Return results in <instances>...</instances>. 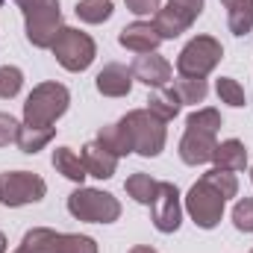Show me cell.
<instances>
[{
  "mask_svg": "<svg viewBox=\"0 0 253 253\" xmlns=\"http://www.w3.org/2000/svg\"><path fill=\"white\" fill-rule=\"evenodd\" d=\"M221 129V112L218 109H197L186 121V132L180 138V159L186 165H206L212 162V153L218 147L215 135Z\"/></svg>",
  "mask_w": 253,
  "mask_h": 253,
  "instance_id": "cell-1",
  "label": "cell"
},
{
  "mask_svg": "<svg viewBox=\"0 0 253 253\" xmlns=\"http://www.w3.org/2000/svg\"><path fill=\"white\" fill-rule=\"evenodd\" d=\"M71 94L62 83H42L30 91L24 103V124L33 126H53L68 112Z\"/></svg>",
  "mask_w": 253,
  "mask_h": 253,
  "instance_id": "cell-2",
  "label": "cell"
},
{
  "mask_svg": "<svg viewBox=\"0 0 253 253\" xmlns=\"http://www.w3.org/2000/svg\"><path fill=\"white\" fill-rule=\"evenodd\" d=\"M24 21H27V39L36 47H53L59 30H62V12L59 0H18Z\"/></svg>",
  "mask_w": 253,
  "mask_h": 253,
  "instance_id": "cell-3",
  "label": "cell"
},
{
  "mask_svg": "<svg viewBox=\"0 0 253 253\" xmlns=\"http://www.w3.org/2000/svg\"><path fill=\"white\" fill-rule=\"evenodd\" d=\"M18 253H97L94 239L77 233H56L47 227H36L21 239Z\"/></svg>",
  "mask_w": 253,
  "mask_h": 253,
  "instance_id": "cell-4",
  "label": "cell"
},
{
  "mask_svg": "<svg viewBox=\"0 0 253 253\" xmlns=\"http://www.w3.org/2000/svg\"><path fill=\"white\" fill-rule=\"evenodd\" d=\"M121 124L129 132L132 150L141 156H159L165 147V121L156 118L150 109H132L121 118Z\"/></svg>",
  "mask_w": 253,
  "mask_h": 253,
  "instance_id": "cell-5",
  "label": "cell"
},
{
  "mask_svg": "<svg viewBox=\"0 0 253 253\" xmlns=\"http://www.w3.org/2000/svg\"><path fill=\"white\" fill-rule=\"evenodd\" d=\"M68 212L77 221H88V224H112L121 215V203L118 197H112L109 191L97 189H80L68 197Z\"/></svg>",
  "mask_w": 253,
  "mask_h": 253,
  "instance_id": "cell-6",
  "label": "cell"
},
{
  "mask_svg": "<svg viewBox=\"0 0 253 253\" xmlns=\"http://www.w3.org/2000/svg\"><path fill=\"white\" fill-rule=\"evenodd\" d=\"M53 56L56 62L62 65L65 71H85L88 65L94 62L97 56V47H94V39L88 33H80L74 27H62L56 42H53Z\"/></svg>",
  "mask_w": 253,
  "mask_h": 253,
  "instance_id": "cell-7",
  "label": "cell"
},
{
  "mask_svg": "<svg viewBox=\"0 0 253 253\" xmlns=\"http://www.w3.org/2000/svg\"><path fill=\"white\" fill-rule=\"evenodd\" d=\"M224 47L218 39L212 36H197L180 50L177 56V71L180 77H206L209 71H215V65L221 62Z\"/></svg>",
  "mask_w": 253,
  "mask_h": 253,
  "instance_id": "cell-8",
  "label": "cell"
},
{
  "mask_svg": "<svg viewBox=\"0 0 253 253\" xmlns=\"http://www.w3.org/2000/svg\"><path fill=\"white\" fill-rule=\"evenodd\" d=\"M44 194H47V183L33 171H6V174H0V203H6V206L39 203Z\"/></svg>",
  "mask_w": 253,
  "mask_h": 253,
  "instance_id": "cell-9",
  "label": "cell"
},
{
  "mask_svg": "<svg viewBox=\"0 0 253 253\" xmlns=\"http://www.w3.org/2000/svg\"><path fill=\"white\" fill-rule=\"evenodd\" d=\"M200 12H203V0H168L153 15V27L162 36V42L165 39H177L180 33H186L200 18Z\"/></svg>",
  "mask_w": 253,
  "mask_h": 253,
  "instance_id": "cell-10",
  "label": "cell"
},
{
  "mask_svg": "<svg viewBox=\"0 0 253 253\" xmlns=\"http://www.w3.org/2000/svg\"><path fill=\"white\" fill-rule=\"evenodd\" d=\"M186 209H189V215L194 218L197 227L212 230V227L221 221V215H224V194L215 189V186H209V183L200 177V180L189 189Z\"/></svg>",
  "mask_w": 253,
  "mask_h": 253,
  "instance_id": "cell-11",
  "label": "cell"
},
{
  "mask_svg": "<svg viewBox=\"0 0 253 253\" xmlns=\"http://www.w3.org/2000/svg\"><path fill=\"white\" fill-rule=\"evenodd\" d=\"M150 218H153V227L159 233H174L183 221V209H180V191L174 183H159L156 197L150 203Z\"/></svg>",
  "mask_w": 253,
  "mask_h": 253,
  "instance_id": "cell-12",
  "label": "cell"
},
{
  "mask_svg": "<svg viewBox=\"0 0 253 253\" xmlns=\"http://www.w3.org/2000/svg\"><path fill=\"white\" fill-rule=\"evenodd\" d=\"M118 42H121V47L141 56V53H156V47L162 44V36L156 33V27L150 21H132L118 33Z\"/></svg>",
  "mask_w": 253,
  "mask_h": 253,
  "instance_id": "cell-13",
  "label": "cell"
},
{
  "mask_svg": "<svg viewBox=\"0 0 253 253\" xmlns=\"http://www.w3.org/2000/svg\"><path fill=\"white\" fill-rule=\"evenodd\" d=\"M132 80H141L147 88H162L171 80V62L159 53H141L132 62Z\"/></svg>",
  "mask_w": 253,
  "mask_h": 253,
  "instance_id": "cell-14",
  "label": "cell"
},
{
  "mask_svg": "<svg viewBox=\"0 0 253 253\" xmlns=\"http://www.w3.org/2000/svg\"><path fill=\"white\" fill-rule=\"evenodd\" d=\"M83 165L88 171V177H97V180H109L115 177V168H118V156L112 150H106L100 141H88L83 147Z\"/></svg>",
  "mask_w": 253,
  "mask_h": 253,
  "instance_id": "cell-15",
  "label": "cell"
},
{
  "mask_svg": "<svg viewBox=\"0 0 253 253\" xmlns=\"http://www.w3.org/2000/svg\"><path fill=\"white\" fill-rule=\"evenodd\" d=\"M129 88H132V71L124 65L112 62L97 74V91L106 97H124L129 94Z\"/></svg>",
  "mask_w": 253,
  "mask_h": 253,
  "instance_id": "cell-16",
  "label": "cell"
},
{
  "mask_svg": "<svg viewBox=\"0 0 253 253\" xmlns=\"http://www.w3.org/2000/svg\"><path fill=\"white\" fill-rule=\"evenodd\" d=\"M212 162H215V168H224V171H245L248 150H245V144L239 138H227V141H221L215 147Z\"/></svg>",
  "mask_w": 253,
  "mask_h": 253,
  "instance_id": "cell-17",
  "label": "cell"
},
{
  "mask_svg": "<svg viewBox=\"0 0 253 253\" xmlns=\"http://www.w3.org/2000/svg\"><path fill=\"white\" fill-rule=\"evenodd\" d=\"M53 168L62 174L65 180L80 183V186H83V180L88 177V171H85V165H83V156L74 153L71 147H56V150H53Z\"/></svg>",
  "mask_w": 253,
  "mask_h": 253,
  "instance_id": "cell-18",
  "label": "cell"
},
{
  "mask_svg": "<svg viewBox=\"0 0 253 253\" xmlns=\"http://www.w3.org/2000/svg\"><path fill=\"white\" fill-rule=\"evenodd\" d=\"M227 6V24L233 36H248L253 30V0H221Z\"/></svg>",
  "mask_w": 253,
  "mask_h": 253,
  "instance_id": "cell-19",
  "label": "cell"
},
{
  "mask_svg": "<svg viewBox=\"0 0 253 253\" xmlns=\"http://www.w3.org/2000/svg\"><path fill=\"white\" fill-rule=\"evenodd\" d=\"M180 106H183V103H180V97L174 94V88H156V91L147 97V109H150L156 118H162L165 124L180 115Z\"/></svg>",
  "mask_w": 253,
  "mask_h": 253,
  "instance_id": "cell-20",
  "label": "cell"
},
{
  "mask_svg": "<svg viewBox=\"0 0 253 253\" xmlns=\"http://www.w3.org/2000/svg\"><path fill=\"white\" fill-rule=\"evenodd\" d=\"M97 141L106 147V150H112L118 159L126 156V153H132V141H129V132H126V126L118 121V124H106L100 126V132H97Z\"/></svg>",
  "mask_w": 253,
  "mask_h": 253,
  "instance_id": "cell-21",
  "label": "cell"
},
{
  "mask_svg": "<svg viewBox=\"0 0 253 253\" xmlns=\"http://www.w3.org/2000/svg\"><path fill=\"white\" fill-rule=\"evenodd\" d=\"M53 126H33V124H24L18 129V138H15V144L24 150V153H39L42 147H47L50 144V138H53Z\"/></svg>",
  "mask_w": 253,
  "mask_h": 253,
  "instance_id": "cell-22",
  "label": "cell"
},
{
  "mask_svg": "<svg viewBox=\"0 0 253 253\" xmlns=\"http://www.w3.org/2000/svg\"><path fill=\"white\" fill-rule=\"evenodd\" d=\"M174 94L180 97V103H189V106H197L206 100L209 94V85L203 77H177L174 80Z\"/></svg>",
  "mask_w": 253,
  "mask_h": 253,
  "instance_id": "cell-23",
  "label": "cell"
},
{
  "mask_svg": "<svg viewBox=\"0 0 253 253\" xmlns=\"http://www.w3.org/2000/svg\"><path fill=\"white\" fill-rule=\"evenodd\" d=\"M124 189H126V194L135 200V203H141V206H150L153 203V197H156V189H159V183L150 177V174H132L129 180L124 183Z\"/></svg>",
  "mask_w": 253,
  "mask_h": 253,
  "instance_id": "cell-24",
  "label": "cell"
},
{
  "mask_svg": "<svg viewBox=\"0 0 253 253\" xmlns=\"http://www.w3.org/2000/svg\"><path fill=\"white\" fill-rule=\"evenodd\" d=\"M77 18L85 24H103L112 18V0H80L77 3Z\"/></svg>",
  "mask_w": 253,
  "mask_h": 253,
  "instance_id": "cell-25",
  "label": "cell"
},
{
  "mask_svg": "<svg viewBox=\"0 0 253 253\" xmlns=\"http://www.w3.org/2000/svg\"><path fill=\"white\" fill-rule=\"evenodd\" d=\"M203 180H206L209 186H215V189L221 191V194H224V200L239 194V180H236V174H233V171L212 168V171H206V174H203Z\"/></svg>",
  "mask_w": 253,
  "mask_h": 253,
  "instance_id": "cell-26",
  "label": "cell"
},
{
  "mask_svg": "<svg viewBox=\"0 0 253 253\" xmlns=\"http://www.w3.org/2000/svg\"><path fill=\"white\" fill-rule=\"evenodd\" d=\"M21 85H24L21 68H15V65H0V97H3V100L15 97V94L21 91Z\"/></svg>",
  "mask_w": 253,
  "mask_h": 253,
  "instance_id": "cell-27",
  "label": "cell"
},
{
  "mask_svg": "<svg viewBox=\"0 0 253 253\" xmlns=\"http://www.w3.org/2000/svg\"><path fill=\"white\" fill-rule=\"evenodd\" d=\"M215 91L221 97V103H230V106H245V88L233 80V77H221L215 83Z\"/></svg>",
  "mask_w": 253,
  "mask_h": 253,
  "instance_id": "cell-28",
  "label": "cell"
},
{
  "mask_svg": "<svg viewBox=\"0 0 253 253\" xmlns=\"http://www.w3.org/2000/svg\"><path fill=\"white\" fill-rule=\"evenodd\" d=\"M233 224L242 233H253V197H242L233 209Z\"/></svg>",
  "mask_w": 253,
  "mask_h": 253,
  "instance_id": "cell-29",
  "label": "cell"
},
{
  "mask_svg": "<svg viewBox=\"0 0 253 253\" xmlns=\"http://www.w3.org/2000/svg\"><path fill=\"white\" fill-rule=\"evenodd\" d=\"M18 129H21V124H18V121H15L12 115L0 112V147L12 144V141L18 138Z\"/></svg>",
  "mask_w": 253,
  "mask_h": 253,
  "instance_id": "cell-30",
  "label": "cell"
},
{
  "mask_svg": "<svg viewBox=\"0 0 253 253\" xmlns=\"http://www.w3.org/2000/svg\"><path fill=\"white\" fill-rule=\"evenodd\" d=\"M124 3H126V9L135 12V15H156L162 0H124Z\"/></svg>",
  "mask_w": 253,
  "mask_h": 253,
  "instance_id": "cell-31",
  "label": "cell"
},
{
  "mask_svg": "<svg viewBox=\"0 0 253 253\" xmlns=\"http://www.w3.org/2000/svg\"><path fill=\"white\" fill-rule=\"evenodd\" d=\"M129 253H156L153 248H147V245H138V248H132Z\"/></svg>",
  "mask_w": 253,
  "mask_h": 253,
  "instance_id": "cell-32",
  "label": "cell"
},
{
  "mask_svg": "<svg viewBox=\"0 0 253 253\" xmlns=\"http://www.w3.org/2000/svg\"><path fill=\"white\" fill-rule=\"evenodd\" d=\"M0 253H6V236L0 233Z\"/></svg>",
  "mask_w": 253,
  "mask_h": 253,
  "instance_id": "cell-33",
  "label": "cell"
},
{
  "mask_svg": "<svg viewBox=\"0 0 253 253\" xmlns=\"http://www.w3.org/2000/svg\"><path fill=\"white\" fill-rule=\"evenodd\" d=\"M251 180H253V168H251Z\"/></svg>",
  "mask_w": 253,
  "mask_h": 253,
  "instance_id": "cell-34",
  "label": "cell"
},
{
  "mask_svg": "<svg viewBox=\"0 0 253 253\" xmlns=\"http://www.w3.org/2000/svg\"><path fill=\"white\" fill-rule=\"evenodd\" d=\"M0 3H3V0H0Z\"/></svg>",
  "mask_w": 253,
  "mask_h": 253,
  "instance_id": "cell-35",
  "label": "cell"
},
{
  "mask_svg": "<svg viewBox=\"0 0 253 253\" xmlns=\"http://www.w3.org/2000/svg\"><path fill=\"white\" fill-rule=\"evenodd\" d=\"M15 253H18V251H15Z\"/></svg>",
  "mask_w": 253,
  "mask_h": 253,
  "instance_id": "cell-36",
  "label": "cell"
},
{
  "mask_svg": "<svg viewBox=\"0 0 253 253\" xmlns=\"http://www.w3.org/2000/svg\"><path fill=\"white\" fill-rule=\"evenodd\" d=\"M251 253H253V251H251Z\"/></svg>",
  "mask_w": 253,
  "mask_h": 253,
  "instance_id": "cell-37",
  "label": "cell"
}]
</instances>
